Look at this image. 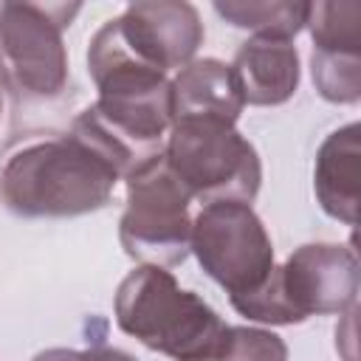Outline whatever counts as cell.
I'll return each instance as SVG.
<instances>
[{
  "instance_id": "6da1fadb",
  "label": "cell",
  "mask_w": 361,
  "mask_h": 361,
  "mask_svg": "<svg viewBox=\"0 0 361 361\" xmlns=\"http://www.w3.org/2000/svg\"><path fill=\"white\" fill-rule=\"evenodd\" d=\"M118 172L76 133H25L0 152V203L20 217H79L110 203Z\"/></svg>"
},
{
  "instance_id": "7a4b0ae2",
  "label": "cell",
  "mask_w": 361,
  "mask_h": 361,
  "mask_svg": "<svg viewBox=\"0 0 361 361\" xmlns=\"http://www.w3.org/2000/svg\"><path fill=\"white\" fill-rule=\"evenodd\" d=\"M113 310L127 336L172 361H214L228 333L203 296L180 288L172 271L158 265L130 271L116 288Z\"/></svg>"
},
{
  "instance_id": "3957f363",
  "label": "cell",
  "mask_w": 361,
  "mask_h": 361,
  "mask_svg": "<svg viewBox=\"0 0 361 361\" xmlns=\"http://www.w3.org/2000/svg\"><path fill=\"white\" fill-rule=\"evenodd\" d=\"M164 161L192 200H200V206L217 200L251 206L262 183V164L254 144L226 121H172L164 144Z\"/></svg>"
},
{
  "instance_id": "277c9868",
  "label": "cell",
  "mask_w": 361,
  "mask_h": 361,
  "mask_svg": "<svg viewBox=\"0 0 361 361\" xmlns=\"http://www.w3.org/2000/svg\"><path fill=\"white\" fill-rule=\"evenodd\" d=\"M124 180L127 206L118 220V240L127 257L158 268L183 262L192 248V195L172 175L164 155Z\"/></svg>"
},
{
  "instance_id": "5b68a950",
  "label": "cell",
  "mask_w": 361,
  "mask_h": 361,
  "mask_svg": "<svg viewBox=\"0 0 361 361\" xmlns=\"http://www.w3.org/2000/svg\"><path fill=\"white\" fill-rule=\"evenodd\" d=\"M79 6L0 3V76L28 99H51L68 82L62 31Z\"/></svg>"
},
{
  "instance_id": "8992f818",
  "label": "cell",
  "mask_w": 361,
  "mask_h": 361,
  "mask_svg": "<svg viewBox=\"0 0 361 361\" xmlns=\"http://www.w3.org/2000/svg\"><path fill=\"white\" fill-rule=\"evenodd\" d=\"M206 276H212L226 293L243 296L262 285L271 274L274 243L248 203L217 200L200 206L192 217V248Z\"/></svg>"
},
{
  "instance_id": "52a82bcc",
  "label": "cell",
  "mask_w": 361,
  "mask_h": 361,
  "mask_svg": "<svg viewBox=\"0 0 361 361\" xmlns=\"http://www.w3.org/2000/svg\"><path fill=\"white\" fill-rule=\"evenodd\" d=\"M276 268L282 293L299 324L310 316H333L355 307L361 271L353 248L338 243H307Z\"/></svg>"
},
{
  "instance_id": "ba28073f",
  "label": "cell",
  "mask_w": 361,
  "mask_h": 361,
  "mask_svg": "<svg viewBox=\"0 0 361 361\" xmlns=\"http://www.w3.org/2000/svg\"><path fill=\"white\" fill-rule=\"evenodd\" d=\"M118 25L130 45L164 73L189 65L206 37L197 8L183 0L130 3L118 14Z\"/></svg>"
},
{
  "instance_id": "9c48e42d",
  "label": "cell",
  "mask_w": 361,
  "mask_h": 361,
  "mask_svg": "<svg viewBox=\"0 0 361 361\" xmlns=\"http://www.w3.org/2000/svg\"><path fill=\"white\" fill-rule=\"evenodd\" d=\"M231 73L245 104L276 107L299 87V51L290 39L251 37L237 48Z\"/></svg>"
},
{
  "instance_id": "30bf717a",
  "label": "cell",
  "mask_w": 361,
  "mask_h": 361,
  "mask_svg": "<svg viewBox=\"0 0 361 361\" xmlns=\"http://www.w3.org/2000/svg\"><path fill=\"white\" fill-rule=\"evenodd\" d=\"M172 90V121L183 118H212L237 124L245 102L240 96L231 65L203 56L183 65L175 79H169Z\"/></svg>"
},
{
  "instance_id": "8fae6325",
  "label": "cell",
  "mask_w": 361,
  "mask_h": 361,
  "mask_svg": "<svg viewBox=\"0 0 361 361\" xmlns=\"http://www.w3.org/2000/svg\"><path fill=\"white\" fill-rule=\"evenodd\" d=\"M361 127L350 121L333 130L319 152L313 166V189L319 206L333 220L347 226L358 223V175H361Z\"/></svg>"
},
{
  "instance_id": "7c38bea8",
  "label": "cell",
  "mask_w": 361,
  "mask_h": 361,
  "mask_svg": "<svg viewBox=\"0 0 361 361\" xmlns=\"http://www.w3.org/2000/svg\"><path fill=\"white\" fill-rule=\"evenodd\" d=\"M214 11L234 28L251 31L254 37L293 39L307 23L310 3H302V0H217Z\"/></svg>"
},
{
  "instance_id": "4fadbf2b",
  "label": "cell",
  "mask_w": 361,
  "mask_h": 361,
  "mask_svg": "<svg viewBox=\"0 0 361 361\" xmlns=\"http://www.w3.org/2000/svg\"><path fill=\"white\" fill-rule=\"evenodd\" d=\"M313 51L361 54V3L358 0H322L310 3L307 23Z\"/></svg>"
},
{
  "instance_id": "5bb4252c",
  "label": "cell",
  "mask_w": 361,
  "mask_h": 361,
  "mask_svg": "<svg viewBox=\"0 0 361 361\" xmlns=\"http://www.w3.org/2000/svg\"><path fill=\"white\" fill-rule=\"evenodd\" d=\"M310 76L322 99L333 104H355L361 99V54H310Z\"/></svg>"
},
{
  "instance_id": "9a60e30c",
  "label": "cell",
  "mask_w": 361,
  "mask_h": 361,
  "mask_svg": "<svg viewBox=\"0 0 361 361\" xmlns=\"http://www.w3.org/2000/svg\"><path fill=\"white\" fill-rule=\"evenodd\" d=\"M214 361H288V344L262 327H231Z\"/></svg>"
},
{
  "instance_id": "2e32d148",
  "label": "cell",
  "mask_w": 361,
  "mask_h": 361,
  "mask_svg": "<svg viewBox=\"0 0 361 361\" xmlns=\"http://www.w3.org/2000/svg\"><path fill=\"white\" fill-rule=\"evenodd\" d=\"M79 361H135V358L127 355L124 350H113V347H90V350H79Z\"/></svg>"
},
{
  "instance_id": "e0dca14e",
  "label": "cell",
  "mask_w": 361,
  "mask_h": 361,
  "mask_svg": "<svg viewBox=\"0 0 361 361\" xmlns=\"http://www.w3.org/2000/svg\"><path fill=\"white\" fill-rule=\"evenodd\" d=\"M34 361H79V350H68V347H51L34 355Z\"/></svg>"
},
{
  "instance_id": "ac0fdd59",
  "label": "cell",
  "mask_w": 361,
  "mask_h": 361,
  "mask_svg": "<svg viewBox=\"0 0 361 361\" xmlns=\"http://www.w3.org/2000/svg\"><path fill=\"white\" fill-rule=\"evenodd\" d=\"M0 116H3V99H0Z\"/></svg>"
}]
</instances>
